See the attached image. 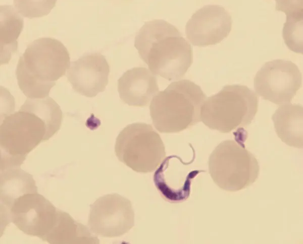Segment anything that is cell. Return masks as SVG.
<instances>
[{"mask_svg": "<svg viewBox=\"0 0 303 244\" xmlns=\"http://www.w3.org/2000/svg\"><path fill=\"white\" fill-rule=\"evenodd\" d=\"M109 73L110 67L104 56L88 53L70 63L66 76L76 92L93 97L105 90Z\"/></svg>", "mask_w": 303, "mask_h": 244, "instance_id": "obj_12", "label": "cell"}, {"mask_svg": "<svg viewBox=\"0 0 303 244\" xmlns=\"http://www.w3.org/2000/svg\"><path fill=\"white\" fill-rule=\"evenodd\" d=\"M258 96L247 86L226 85L205 101L200 119L210 129L228 133L251 123L258 110Z\"/></svg>", "mask_w": 303, "mask_h": 244, "instance_id": "obj_4", "label": "cell"}, {"mask_svg": "<svg viewBox=\"0 0 303 244\" xmlns=\"http://www.w3.org/2000/svg\"><path fill=\"white\" fill-rule=\"evenodd\" d=\"M232 20L219 5H207L197 10L185 26L187 38L195 46L203 47L220 43L230 33Z\"/></svg>", "mask_w": 303, "mask_h": 244, "instance_id": "obj_11", "label": "cell"}, {"mask_svg": "<svg viewBox=\"0 0 303 244\" xmlns=\"http://www.w3.org/2000/svg\"><path fill=\"white\" fill-rule=\"evenodd\" d=\"M50 138L44 121L24 103L1 124V169L20 166L30 151Z\"/></svg>", "mask_w": 303, "mask_h": 244, "instance_id": "obj_5", "label": "cell"}, {"mask_svg": "<svg viewBox=\"0 0 303 244\" xmlns=\"http://www.w3.org/2000/svg\"><path fill=\"white\" fill-rule=\"evenodd\" d=\"M134 224V213L128 199L116 193L105 195L90 206L88 226L96 235H124Z\"/></svg>", "mask_w": 303, "mask_h": 244, "instance_id": "obj_9", "label": "cell"}, {"mask_svg": "<svg viewBox=\"0 0 303 244\" xmlns=\"http://www.w3.org/2000/svg\"><path fill=\"white\" fill-rule=\"evenodd\" d=\"M302 18L287 17L282 30L284 42L288 48L302 54Z\"/></svg>", "mask_w": 303, "mask_h": 244, "instance_id": "obj_20", "label": "cell"}, {"mask_svg": "<svg viewBox=\"0 0 303 244\" xmlns=\"http://www.w3.org/2000/svg\"><path fill=\"white\" fill-rule=\"evenodd\" d=\"M0 192L1 218H6L8 222L15 201L25 194L37 193V187L32 175L20 166H12L1 169Z\"/></svg>", "mask_w": 303, "mask_h": 244, "instance_id": "obj_15", "label": "cell"}, {"mask_svg": "<svg viewBox=\"0 0 303 244\" xmlns=\"http://www.w3.org/2000/svg\"><path fill=\"white\" fill-rule=\"evenodd\" d=\"M302 75L290 60L275 59L266 63L254 78L256 93L277 105L290 103L300 88Z\"/></svg>", "mask_w": 303, "mask_h": 244, "instance_id": "obj_8", "label": "cell"}, {"mask_svg": "<svg viewBox=\"0 0 303 244\" xmlns=\"http://www.w3.org/2000/svg\"><path fill=\"white\" fill-rule=\"evenodd\" d=\"M57 0H13L15 9L22 16L32 19L48 15Z\"/></svg>", "mask_w": 303, "mask_h": 244, "instance_id": "obj_19", "label": "cell"}, {"mask_svg": "<svg viewBox=\"0 0 303 244\" xmlns=\"http://www.w3.org/2000/svg\"><path fill=\"white\" fill-rule=\"evenodd\" d=\"M134 46L150 71L169 81L182 78L193 62L189 43L163 20L146 22L135 37Z\"/></svg>", "mask_w": 303, "mask_h": 244, "instance_id": "obj_1", "label": "cell"}, {"mask_svg": "<svg viewBox=\"0 0 303 244\" xmlns=\"http://www.w3.org/2000/svg\"><path fill=\"white\" fill-rule=\"evenodd\" d=\"M1 64H7L17 49V39L23 26V18L12 6L1 7Z\"/></svg>", "mask_w": 303, "mask_h": 244, "instance_id": "obj_18", "label": "cell"}, {"mask_svg": "<svg viewBox=\"0 0 303 244\" xmlns=\"http://www.w3.org/2000/svg\"><path fill=\"white\" fill-rule=\"evenodd\" d=\"M115 152L118 159L134 171H155L165 159L164 144L153 127L137 123L125 127L116 140Z\"/></svg>", "mask_w": 303, "mask_h": 244, "instance_id": "obj_7", "label": "cell"}, {"mask_svg": "<svg viewBox=\"0 0 303 244\" xmlns=\"http://www.w3.org/2000/svg\"><path fill=\"white\" fill-rule=\"evenodd\" d=\"M272 119L276 133L283 142L291 147L302 148V105L283 104L275 111Z\"/></svg>", "mask_w": 303, "mask_h": 244, "instance_id": "obj_16", "label": "cell"}, {"mask_svg": "<svg viewBox=\"0 0 303 244\" xmlns=\"http://www.w3.org/2000/svg\"><path fill=\"white\" fill-rule=\"evenodd\" d=\"M121 99L130 106L144 107L159 92L155 75L143 67L127 71L118 80Z\"/></svg>", "mask_w": 303, "mask_h": 244, "instance_id": "obj_14", "label": "cell"}, {"mask_svg": "<svg viewBox=\"0 0 303 244\" xmlns=\"http://www.w3.org/2000/svg\"><path fill=\"white\" fill-rule=\"evenodd\" d=\"M275 10L284 12L286 18H303L302 0H275Z\"/></svg>", "mask_w": 303, "mask_h": 244, "instance_id": "obj_21", "label": "cell"}, {"mask_svg": "<svg viewBox=\"0 0 303 244\" xmlns=\"http://www.w3.org/2000/svg\"><path fill=\"white\" fill-rule=\"evenodd\" d=\"M57 214V209L45 197L38 193H29L15 201L8 222L24 233L43 240L54 226Z\"/></svg>", "mask_w": 303, "mask_h": 244, "instance_id": "obj_10", "label": "cell"}, {"mask_svg": "<svg viewBox=\"0 0 303 244\" xmlns=\"http://www.w3.org/2000/svg\"><path fill=\"white\" fill-rule=\"evenodd\" d=\"M43 241L52 244L99 243L97 236L89 227L59 209H57L55 224Z\"/></svg>", "mask_w": 303, "mask_h": 244, "instance_id": "obj_17", "label": "cell"}, {"mask_svg": "<svg viewBox=\"0 0 303 244\" xmlns=\"http://www.w3.org/2000/svg\"><path fill=\"white\" fill-rule=\"evenodd\" d=\"M209 173L221 189L236 192L245 189L257 179L260 167L254 155L243 145L231 140L220 143L209 159Z\"/></svg>", "mask_w": 303, "mask_h": 244, "instance_id": "obj_6", "label": "cell"}, {"mask_svg": "<svg viewBox=\"0 0 303 244\" xmlns=\"http://www.w3.org/2000/svg\"><path fill=\"white\" fill-rule=\"evenodd\" d=\"M207 96L189 80L171 83L153 99L150 115L160 133H178L200 121L201 107Z\"/></svg>", "mask_w": 303, "mask_h": 244, "instance_id": "obj_3", "label": "cell"}, {"mask_svg": "<svg viewBox=\"0 0 303 244\" xmlns=\"http://www.w3.org/2000/svg\"><path fill=\"white\" fill-rule=\"evenodd\" d=\"M186 164L175 155L167 157L154 175L155 185L161 196L172 203H179L189 197L191 180L196 171L188 172Z\"/></svg>", "mask_w": 303, "mask_h": 244, "instance_id": "obj_13", "label": "cell"}, {"mask_svg": "<svg viewBox=\"0 0 303 244\" xmlns=\"http://www.w3.org/2000/svg\"><path fill=\"white\" fill-rule=\"evenodd\" d=\"M70 65L69 52L61 42L52 38L35 40L18 62V86L27 98L48 96L51 88L65 74Z\"/></svg>", "mask_w": 303, "mask_h": 244, "instance_id": "obj_2", "label": "cell"}]
</instances>
